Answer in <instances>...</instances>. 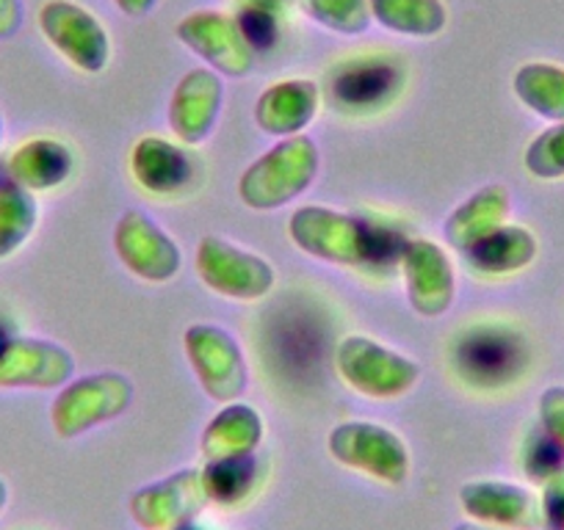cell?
<instances>
[{"instance_id":"11","label":"cell","mask_w":564,"mask_h":530,"mask_svg":"<svg viewBox=\"0 0 564 530\" xmlns=\"http://www.w3.org/2000/svg\"><path fill=\"white\" fill-rule=\"evenodd\" d=\"M75 376L62 343L18 334L0 323V389H58Z\"/></svg>"},{"instance_id":"24","label":"cell","mask_w":564,"mask_h":530,"mask_svg":"<svg viewBox=\"0 0 564 530\" xmlns=\"http://www.w3.org/2000/svg\"><path fill=\"white\" fill-rule=\"evenodd\" d=\"M373 23L384 31L410 40H432L448 25V9L443 0H368Z\"/></svg>"},{"instance_id":"33","label":"cell","mask_w":564,"mask_h":530,"mask_svg":"<svg viewBox=\"0 0 564 530\" xmlns=\"http://www.w3.org/2000/svg\"><path fill=\"white\" fill-rule=\"evenodd\" d=\"M540 514L542 528L564 530V470L542 481L540 492Z\"/></svg>"},{"instance_id":"15","label":"cell","mask_w":564,"mask_h":530,"mask_svg":"<svg viewBox=\"0 0 564 530\" xmlns=\"http://www.w3.org/2000/svg\"><path fill=\"white\" fill-rule=\"evenodd\" d=\"M401 277L406 301L421 318H441L452 310L457 294L452 257L446 249L426 238H412L401 249Z\"/></svg>"},{"instance_id":"40","label":"cell","mask_w":564,"mask_h":530,"mask_svg":"<svg viewBox=\"0 0 564 530\" xmlns=\"http://www.w3.org/2000/svg\"><path fill=\"white\" fill-rule=\"evenodd\" d=\"M280 3H282V0H280Z\"/></svg>"},{"instance_id":"10","label":"cell","mask_w":564,"mask_h":530,"mask_svg":"<svg viewBox=\"0 0 564 530\" xmlns=\"http://www.w3.org/2000/svg\"><path fill=\"white\" fill-rule=\"evenodd\" d=\"M197 274L205 288L232 301H260L271 294L276 274L269 260L243 252L230 241L205 235L197 246Z\"/></svg>"},{"instance_id":"8","label":"cell","mask_w":564,"mask_h":530,"mask_svg":"<svg viewBox=\"0 0 564 530\" xmlns=\"http://www.w3.org/2000/svg\"><path fill=\"white\" fill-rule=\"evenodd\" d=\"M188 365L210 401L232 404L249 387V367L238 340L216 323H194L183 334Z\"/></svg>"},{"instance_id":"13","label":"cell","mask_w":564,"mask_h":530,"mask_svg":"<svg viewBox=\"0 0 564 530\" xmlns=\"http://www.w3.org/2000/svg\"><path fill=\"white\" fill-rule=\"evenodd\" d=\"M208 506L199 467L177 470L166 478L144 484L130 495L128 511L141 530H175L192 522Z\"/></svg>"},{"instance_id":"37","label":"cell","mask_w":564,"mask_h":530,"mask_svg":"<svg viewBox=\"0 0 564 530\" xmlns=\"http://www.w3.org/2000/svg\"><path fill=\"white\" fill-rule=\"evenodd\" d=\"M7 506H9V484L7 478L0 475V514L7 511Z\"/></svg>"},{"instance_id":"12","label":"cell","mask_w":564,"mask_h":530,"mask_svg":"<svg viewBox=\"0 0 564 530\" xmlns=\"http://www.w3.org/2000/svg\"><path fill=\"white\" fill-rule=\"evenodd\" d=\"M113 252L119 263L144 283L164 285L183 268V252L175 238L166 235L144 210H128L119 216L113 227Z\"/></svg>"},{"instance_id":"22","label":"cell","mask_w":564,"mask_h":530,"mask_svg":"<svg viewBox=\"0 0 564 530\" xmlns=\"http://www.w3.org/2000/svg\"><path fill=\"white\" fill-rule=\"evenodd\" d=\"M465 263L481 277H509L529 268L536 257V238L529 227L501 224L463 252Z\"/></svg>"},{"instance_id":"9","label":"cell","mask_w":564,"mask_h":530,"mask_svg":"<svg viewBox=\"0 0 564 530\" xmlns=\"http://www.w3.org/2000/svg\"><path fill=\"white\" fill-rule=\"evenodd\" d=\"M40 31L47 45L80 73L97 75L111 62V36L75 0H47L40 9Z\"/></svg>"},{"instance_id":"39","label":"cell","mask_w":564,"mask_h":530,"mask_svg":"<svg viewBox=\"0 0 564 530\" xmlns=\"http://www.w3.org/2000/svg\"><path fill=\"white\" fill-rule=\"evenodd\" d=\"M3 139H7V122H3V113H0V147H3Z\"/></svg>"},{"instance_id":"3","label":"cell","mask_w":564,"mask_h":530,"mask_svg":"<svg viewBox=\"0 0 564 530\" xmlns=\"http://www.w3.org/2000/svg\"><path fill=\"white\" fill-rule=\"evenodd\" d=\"M318 166H322V153L311 136L300 133L282 139L247 166L238 180V197L252 210H280L313 186Z\"/></svg>"},{"instance_id":"5","label":"cell","mask_w":564,"mask_h":530,"mask_svg":"<svg viewBox=\"0 0 564 530\" xmlns=\"http://www.w3.org/2000/svg\"><path fill=\"white\" fill-rule=\"evenodd\" d=\"M335 371L349 389L371 401H393L410 393L421 378V365L410 356L366 338L349 334L335 349Z\"/></svg>"},{"instance_id":"25","label":"cell","mask_w":564,"mask_h":530,"mask_svg":"<svg viewBox=\"0 0 564 530\" xmlns=\"http://www.w3.org/2000/svg\"><path fill=\"white\" fill-rule=\"evenodd\" d=\"M514 97L547 122H564V67L551 62H529L514 73Z\"/></svg>"},{"instance_id":"18","label":"cell","mask_w":564,"mask_h":530,"mask_svg":"<svg viewBox=\"0 0 564 530\" xmlns=\"http://www.w3.org/2000/svg\"><path fill=\"white\" fill-rule=\"evenodd\" d=\"M130 175L141 191L159 199H172L194 186L197 166L192 155L177 144L159 136H144L130 150Z\"/></svg>"},{"instance_id":"19","label":"cell","mask_w":564,"mask_h":530,"mask_svg":"<svg viewBox=\"0 0 564 530\" xmlns=\"http://www.w3.org/2000/svg\"><path fill=\"white\" fill-rule=\"evenodd\" d=\"M318 106H322V89L316 80H276L254 102V122L269 136H300L302 130L316 119Z\"/></svg>"},{"instance_id":"36","label":"cell","mask_w":564,"mask_h":530,"mask_svg":"<svg viewBox=\"0 0 564 530\" xmlns=\"http://www.w3.org/2000/svg\"><path fill=\"white\" fill-rule=\"evenodd\" d=\"M454 530H509V528H492V525H481V522H474V519H470V522L457 525Z\"/></svg>"},{"instance_id":"4","label":"cell","mask_w":564,"mask_h":530,"mask_svg":"<svg viewBox=\"0 0 564 530\" xmlns=\"http://www.w3.org/2000/svg\"><path fill=\"white\" fill-rule=\"evenodd\" d=\"M404 89V62L393 53H357L333 64L324 80L329 108L344 117L384 111Z\"/></svg>"},{"instance_id":"16","label":"cell","mask_w":564,"mask_h":530,"mask_svg":"<svg viewBox=\"0 0 564 530\" xmlns=\"http://www.w3.org/2000/svg\"><path fill=\"white\" fill-rule=\"evenodd\" d=\"M459 506L474 522L509 530L542 528L540 495L512 481L479 478L459 489Z\"/></svg>"},{"instance_id":"6","label":"cell","mask_w":564,"mask_h":530,"mask_svg":"<svg viewBox=\"0 0 564 530\" xmlns=\"http://www.w3.org/2000/svg\"><path fill=\"white\" fill-rule=\"evenodd\" d=\"M327 451L346 470L384 486H401L410 478V448L388 426L346 420L329 431Z\"/></svg>"},{"instance_id":"1","label":"cell","mask_w":564,"mask_h":530,"mask_svg":"<svg viewBox=\"0 0 564 530\" xmlns=\"http://www.w3.org/2000/svg\"><path fill=\"white\" fill-rule=\"evenodd\" d=\"M289 235L296 246L322 263L357 268V272L382 274L395 268L404 249V238L379 221L357 219L340 210L305 205L294 210Z\"/></svg>"},{"instance_id":"23","label":"cell","mask_w":564,"mask_h":530,"mask_svg":"<svg viewBox=\"0 0 564 530\" xmlns=\"http://www.w3.org/2000/svg\"><path fill=\"white\" fill-rule=\"evenodd\" d=\"M509 210H512L509 191L498 186V183H492V186H485L476 194H470L468 202H463L448 216L446 227H443V238H446V243L454 252H468L474 243H479L492 230L507 224Z\"/></svg>"},{"instance_id":"21","label":"cell","mask_w":564,"mask_h":530,"mask_svg":"<svg viewBox=\"0 0 564 530\" xmlns=\"http://www.w3.org/2000/svg\"><path fill=\"white\" fill-rule=\"evenodd\" d=\"M260 442H263V418L258 415V409L232 401L221 404L219 412L205 426L199 451H203L205 462H219V459L254 456Z\"/></svg>"},{"instance_id":"2","label":"cell","mask_w":564,"mask_h":530,"mask_svg":"<svg viewBox=\"0 0 564 530\" xmlns=\"http://www.w3.org/2000/svg\"><path fill=\"white\" fill-rule=\"evenodd\" d=\"M452 373L474 393H501L531 367L525 332L507 321H476L457 329L448 343Z\"/></svg>"},{"instance_id":"17","label":"cell","mask_w":564,"mask_h":530,"mask_svg":"<svg viewBox=\"0 0 564 530\" xmlns=\"http://www.w3.org/2000/svg\"><path fill=\"white\" fill-rule=\"evenodd\" d=\"M221 100H225V86H221L219 73H214L210 67H197L186 73L170 102L172 133L192 147L208 142L219 122Z\"/></svg>"},{"instance_id":"14","label":"cell","mask_w":564,"mask_h":530,"mask_svg":"<svg viewBox=\"0 0 564 530\" xmlns=\"http://www.w3.org/2000/svg\"><path fill=\"white\" fill-rule=\"evenodd\" d=\"M177 40L197 53L214 73L247 78L254 67V51L243 40L236 18L214 9H199L177 23Z\"/></svg>"},{"instance_id":"38","label":"cell","mask_w":564,"mask_h":530,"mask_svg":"<svg viewBox=\"0 0 564 530\" xmlns=\"http://www.w3.org/2000/svg\"><path fill=\"white\" fill-rule=\"evenodd\" d=\"M175 530H210V528H208V525L199 522V519H192V522L181 525V528H175Z\"/></svg>"},{"instance_id":"31","label":"cell","mask_w":564,"mask_h":530,"mask_svg":"<svg viewBox=\"0 0 564 530\" xmlns=\"http://www.w3.org/2000/svg\"><path fill=\"white\" fill-rule=\"evenodd\" d=\"M523 470L529 473V478L542 484L558 470H564V448L553 442L545 431L536 429L523 448Z\"/></svg>"},{"instance_id":"20","label":"cell","mask_w":564,"mask_h":530,"mask_svg":"<svg viewBox=\"0 0 564 530\" xmlns=\"http://www.w3.org/2000/svg\"><path fill=\"white\" fill-rule=\"evenodd\" d=\"M73 150L62 139L36 136L9 155L7 172L14 186L31 194H45L62 188L73 175Z\"/></svg>"},{"instance_id":"27","label":"cell","mask_w":564,"mask_h":530,"mask_svg":"<svg viewBox=\"0 0 564 530\" xmlns=\"http://www.w3.org/2000/svg\"><path fill=\"white\" fill-rule=\"evenodd\" d=\"M203 473V486L208 503L216 506L236 508L258 489L260 467L254 456H238V459H219V462H205L199 467Z\"/></svg>"},{"instance_id":"26","label":"cell","mask_w":564,"mask_h":530,"mask_svg":"<svg viewBox=\"0 0 564 530\" xmlns=\"http://www.w3.org/2000/svg\"><path fill=\"white\" fill-rule=\"evenodd\" d=\"M40 227V202L36 194L14 186L12 180L0 186V263L20 252Z\"/></svg>"},{"instance_id":"29","label":"cell","mask_w":564,"mask_h":530,"mask_svg":"<svg viewBox=\"0 0 564 530\" xmlns=\"http://www.w3.org/2000/svg\"><path fill=\"white\" fill-rule=\"evenodd\" d=\"M232 18L254 53L271 51L282 34L280 0H241Z\"/></svg>"},{"instance_id":"35","label":"cell","mask_w":564,"mask_h":530,"mask_svg":"<svg viewBox=\"0 0 564 530\" xmlns=\"http://www.w3.org/2000/svg\"><path fill=\"white\" fill-rule=\"evenodd\" d=\"M117 9L128 18H148L155 7H159V0H113Z\"/></svg>"},{"instance_id":"7","label":"cell","mask_w":564,"mask_h":530,"mask_svg":"<svg viewBox=\"0 0 564 530\" xmlns=\"http://www.w3.org/2000/svg\"><path fill=\"white\" fill-rule=\"evenodd\" d=\"M133 384L122 373H91L62 387L51 407V423L62 440H75L86 431L106 426L128 412Z\"/></svg>"},{"instance_id":"32","label":"cell","mask_w":564,"mask_h":530,"mask_svg":"<svg viewBox=\"0 0 564 530\" xmlns=\"http://www.w3.org/2000/svg\"><path fill=\"white\" fill-rule=\"evenodd\" d=\"M540 429L564 448V384H553V387L542 389Z\"/></svg>"},{"instance_id":"30","label":"cell","mask_w":564,"mask_h":530,"mask_svg":"<svg viewBox=\"0 0 564 530\" xmlns=\"http://www.w3.org/2000/svg\"><path fill=\"white\" fill-rule=\"evenodd\" d=\"M523 164L536 180H564V122H553L525 147Z\"/></svg>"},{"instance_id":"34","label":"cell","mask_w":564,"mask_h":530,"mask_svg":"<svg viewBox=\"0 0 564 530\" xmlns=\"http://www.w3.org/2000/svg\"><path fill=\"white\" fill-rule=\"evenodd\" d=\"M25 23V0H0V42L14 40Z\"/></svg>"},{"instance_id":"28","label":"cell","mask_w":564,"mask_h":530,"mask_svg":"<svg viewBox=\"0 0 564 530\" xmlns=\"http://www.w3.org/2000/svg\"><path fill=\"white\" fill-rule=\"evenodd\" d=\"M302 12L322 29L340 36H360L371 29L368 0H302Z\"/></svg>"}]
</instances>
